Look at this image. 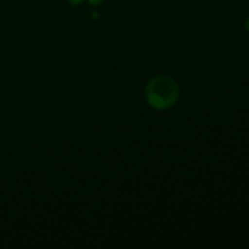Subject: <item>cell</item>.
Wrapping results in <instances>:
<instances>
[{
    "mask_svg": "<svg viewBox=\"0 0 249 249\" xmlns=\"http://www.w3.org/2000/svg\"><path fill=\"white\" fill-rule=\"evenodd\" d=\"M68 1H70L72 5H78L82 2V0H68Z\"/></svg>",
    "mask_w": 249,
    "mask_h": 249,
    "instance_id": "3",
    "label": "cell"
},
{
    "mask_svg": "<svg viewBox=\"0 0 249 249\" xmlns=\"http://www.w3.org/2000/svg\"><path fill=\"white\" fill-rule=\"evenodd\" d=\"M104 1V0H89V2L91 5H97V4H100V2H102Z\"/></svg>",
    "mask_w": 249,
    "mask_h": 249,
    "instance_id": "2",
    "label": "cell"
},
{
    "mask_svg": "<svg viewBox=\"0 0 249 249\" xmlns=\"http://www.w3.org/2000/svg\"><path fill=\"white\" fill-rule=\"evenodd\" d=\"M245 28L247 29V32L249 33V17L247 19H246V22H245Z\"/></svg>",
    "mask_w": 249,
    "mask_h": 249,
    "instance_id": "4",
    "label": "cell"
},
{
    "mask_svg": "<svg viewBox=\"0 0 249 249\" xmlns=\"http://www.w3.org/2000/svg\"><path fill=\"white\" fill-rule=\"evenodd\" d=\"M179 95L174 79L167 75L153 78L146 88V99L148 104L157 109H165L175 104Z\"/></svg>",
    "mask_w": 249,
    "mask_h": 249,
    "instance_id": "1",
    "label": "cell"
}]
</instances>
